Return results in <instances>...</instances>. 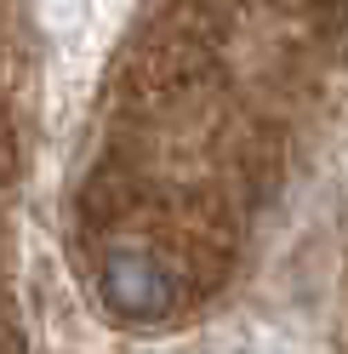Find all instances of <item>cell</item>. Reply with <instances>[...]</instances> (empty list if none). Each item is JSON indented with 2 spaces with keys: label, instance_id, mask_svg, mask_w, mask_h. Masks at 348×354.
I'll list each match as a JSON object with an SVG mask.
<instances>
[{
  "label": "cell",
  "instance_id": "cell-1",
  "mask_svg": "<svg viewBox=\"0 0 348 354\" xmlns=\"http://www.w3.org/2000/svg\"><path fill=\"white\" fill-rule=\"evenodd\" d=\"M97 292L120 320H160L177 303V280L148 252H108L97 269Z\"/></svg>",
  "mask_w": 348,
  "mask_h": 354
}]
</instances>
